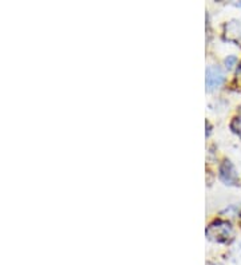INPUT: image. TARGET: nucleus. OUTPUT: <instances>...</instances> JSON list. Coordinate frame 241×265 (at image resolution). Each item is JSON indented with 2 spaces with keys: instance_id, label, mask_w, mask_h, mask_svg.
<instances>
[{
  "instance_id": "f257e3e1",
  "label": "nucleus",
  "mask_w": 241,
  "mask_h": 265,
  "mask_svg": "<svg viewBox=\"0 0 241 265\" xmlns=\"http://www.w3.org/2000/svg\"><path fill=\"white\" fill-rule=\"evenodd\" d=\"M231 222L224 220H216L207 228V237L216 242H226L232 237Z\"/></svg>"
},
{
  "instance_id": "f03ea898",
  "label": "nucleus",
  "mask_w": 241,
  "mask_h": 265,
  "mask_svg": "<svg viewBox=\"0 0 241 265\" xmlns=\"http://www.w3.org/2000/svg\"><path fill=\"white\" fill-rule=\"evenodd\" d=\"M224 73L218 66H209L207 69V78H205V83H207L208 90H214V88L220 87L224 83Z\"/></svg>"
},
{
  "instance_id": "7ed1b4c3",
  "label": "nucleus",
  "mask_w": 241,
  "mask_h": 265,
  "mask_svg": "<svg viewBox=\"0 0 241 265\" xmlns=\"http://www.w3.org/2000/svg\"><path fill=\"white\" fill-rule=\"evenodd\" d=\"M220 178H221L222 182H225L226 185H237L239 177H237L235 166L232 165L231 161L225 159L221 163V166H220Z\"/></svg>"
},
{
  "instance_id": "20e7f679",
  "label": "nucleus",
  "mask_w": 241,
  "mask_h": 265,
  "mask_svg": "<svg viewBox=\"0 0 241 265\" xmlns=\"http://www.w3.org/2000/svg\"><path fill=\"white\" fill-rule=\"evenodd\" d=\"M231 129L233 132H236L237 135L241 137V117H236L231 123Z\"/></svg>"
},
{
  "instance_id": "39448f33",
  "label": "nucleus",
  "mask_w": 241,
  "mask_h": 265,
  "mask_svg": "<svg viewBox=\"0 0 241 265\" xmlns=\"http://www.w3.org/2000/svg\"><path fill=\"white\" fill-rule=\"evenodd\" d=\"M236 62H237L236 56H233V55H232V56H228V58L225 59L226 67H228V69H232V67H233V66L236 64Z\"/></svg>"
},
{
  "instance_id": "423d86ee",
  "label": "nucleus",
  "mask_w": 241,
  "mask_h": 265,
  "mask_svg": "<svg viewBox=\"0 0 241 265\" xmlns=\"http://www.w3.org/2000/svg\"><path fill=\"white\" fill-rule=\"evenodd\" d=\"M236 82H237V84H239V86L241 87V63L236 71Z\"/></svg>"
},
{
  "instance_id": "0eeeda50",
  "label": "nucleus",
  "mask_w": 241,
  "mask_h": 265,
  "mask_svg": "<svg viewBox=\"0 0 241 265\" xmlns=\"http://www.w3.org/2000/svg\"><path fill=\"white\" fill-rule=\"evenodd\" d=\"M208 265H213V264H208Z\"/></svg>"
}]
</instances>
